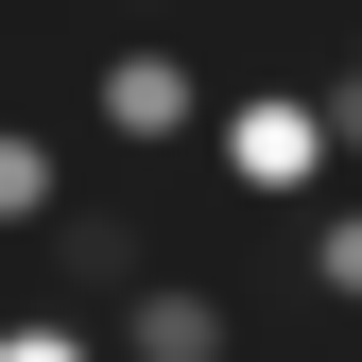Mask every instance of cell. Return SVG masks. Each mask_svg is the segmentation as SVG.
<instances>
[{
    "mask_svg": "<svg viewBox=\"0 0 362 362\" xmlns=\"http://www.w3.org/2000/svg\"><path fill=\"white\" fill-rule=\"evenodd\" d=\"M310 293H328V310H345V328H362V190H345L328 224H310Z\"/></svg>",
    "mask_w": 362,
    "mask_h": 362,
    "instance_id": "5",
    "label": "cell"
},
{
    "mask_svg": "<svg viewBox=\"0 0 362 362\" xmlns=\"http://www.w3.org/2000/svg\"><path fill=\"white\" fill-rule=\"evenodd\" d=\"M0 362H104L86 310H0Z\"/></svg>",
    "mask_w": 362,
    "mask_h": 362,
    "instance_id": "6",
    "label": "cell"
},
{
    "mask_svg": "<svg viewBox=\"0 0 362 362\" xmlns=\"http://www.w3.org/2000/svg\"><path fill=\"white\" fill-rule=\"evenodd\" d=\"M328 86H362V35H345V69H328Z\"/></svg>",
    "mask_w": 362,
    "mask_h": 362,
    "instance_id": "8",
    "label": "cell"
},
{
    "mask_svg": "<svg viewBox=\"0 0 362 362\" xmlns=\"http://www.w3.org/2000/svg\"><path fill=\"white\" fill-rule=\"evenodd\" d=\"M207 173L242 207H328V104H310V86H242V104H207Z\"/></svg>",
    "mask_w": 362,
    "mask_h": 362,
    "instance_id": "1",
    "label": "cell"
},
{
    "mask_svg": "<svg viewBox=\"0 0 362 362\" xmlns=\"http://www.w3.org/2000/svg\"><path fill=\"white\" fill-rule=\"evenodd\" d=\"M86 121H104L121 156H173V139H207V86L173 52H104V69H86Z\"/></svg>",
    "mask_w": 362,
    "mask_h": 362,
    "instance_id": "2",
    "label": "cell"
},
{
    "mask_svg": "<svg viewBox=\"0 0 362 362\" xmlns=\"http://www.w3.org/2000/svg\"><path fill=\"white\" fill-rule=\"evenodd\" d=\"M0 224H69V139L0 121Z\"/></svg>",
    "mask_w": 362,
    "mask_h": 362,
    "instance_id": "4",
    "label": "cell"
},
{
    "mask_svg": "<svg viewBox=\"0 0 362 362\" xmlns=\"http://www.w3.org/2000/svg\"><path fill=\"white\" fill-rule=\"evenodd\" d=\"M121 362H242V310L207 276H139L121 293Z\"/></svg>",
    "mask_w": 362,
    "mask_h": 362,
    "instance_id": "3",
    "label": "cell"
},
{
    "mask_svg": "<svg viewBox=\"0 0 362 362\" xmlns=\"http://www.w3.org/2000/svg\"><path fill=\"white\" fill-rule=\"evenodd\" d=\"M310 104H328V156L362 173V86H310Z\"/></svg>",
    "mask_w": 362,
    "mask_h": 362,
    "instance_id": "7",
    "label": "cell"
}]
</instances>
